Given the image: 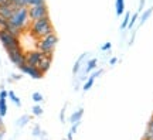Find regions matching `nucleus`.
<instances>
[{
    "label": "nucleus",
    "mask_w": 153,
    "mask_h": 140,
    "mask_svg": "<svg viewBox=\"0 0 153 140\" xmlns=\"http://www.w3.org/2000/svg\"><path fill=\"white\" fill-rule=\"evenodd\" d=\"M0 41L3 44V47L6 48V51L10 48H14V47H20V40L19 37L10 34L6 30H0Z\"/></svg>",
    "instance_id": "obj_5"
},
{
    "label": "nucleus",
    "mask_w": 153,
    "mask_h": 140,
    "mask_svg": "<svg viewBox=\"0 0 153 140\" xmlns=\"http://www.w3.org/2000/svg\"><path fill=\"white\" fill-rule=\"evenodd\" d=\"M145 1H146V0H140V3H139V9H137V13L143 11V7H145Z\"/></svg>",
    "instance_id": "obj_28"
},
{
    "label": "nucleus",
    "mask_w": 153,
    "mask_h": 140,
    "mask_svg": "<svg viewBox=\"0 0 153 140\" xmlns=\"http://www.w3.org/2000/svg\"><path fill=\"white\" fill-rule=\"evenodd\" d=\"M129 20H131V13H125V17H123V20H122V24H120V28H122V30L128 28Z\"/></svg>",
    "instance_id": "obj_16"
},
{
    "label": "nucleus",
    "mask_w": 153,
    "mask_h": 140,
    "mask_svg": "<svg viewBox=\"0 0 153 140\" xmlns=\"http://www.w3.org/2000/svg\"><path fill=\"white\" fill-rule=\"evenodd\" d=\"M116 62H118V58H116V57H114V58H111V61H109V64H111V65H115Z\"/></svg>",
    "instance_id": "obj_33"
},
{
    "label": "nucleus",
    "mask_w": 153,
    "mask_h": 140,
    "mask_svg": "<svg viewBox=\"0 0 153 140\" xmlns=\"http://www.w3.org/2000/svg\"><path fill=\"white\" fill-rule=\"evenodd\" d=\"M51 61H53V55L45 54V55H44V58H43V61L38 64L37 68L41 71L43 74H45V72L50 70V67H51Z\"/></svg>",
    "instance_id": "obj_10"
},
{
    "label": "nucleus",
    "mask_w": 153,
    "mask_h": 140,
    "mask_svg": "<svg viewBox=\"0 0 153 140\" xmlns=\"http://www.w3.org/2000/svg\"><path fill=\"white\" fill-rule=\"evenodd\" d=\"M97 64H98V59L97 58H91L89 61L87 62V68H85V72H91L92 70H95L97 68Z\"/></svg>",
    "instance_id": "obj_13"
},
{
    "label": "nucleus",
    "mask_w": 153,
    "mask_h": 140,
    "mask_svg": "<svg viewBox=\"0 0 153 140\" xmlns=\"http://www.w3.org/2000/svg\"><path fill=\"white\" fill-rule=\"evenodd\" d=\"M30 30H31V34L36 38H41L44 36H48L51 33H54V26L51 23L50 16H45V17H41V19L36 20V21H31Z\"/></svg>",
    "instance_id": "obj_1"
},
{
    "label": "nucleus",
    "mask_w": 153,
    "mask_h": 140,
    "mask_svg": "<svg viewBox=\"0 0 153 140\" xmlns=\"http://www.w3.org/2000/svg\"><path fill=\"white\" fill-rule=\"evenodd\" d=\"M111 48H112V44H111V43H105L104 45L101 47V50H102V51H106V50H111Z\"/></svg>",
    "instance_id": "obj_27"
},
{
    "label": "nucleus",
    "mask_w": 153,
    "mask_h": 140,
    "mask_svg": "<svg viewBox=\"0 0 153 140\" xmlns=\"http://www.w3.org/2000/svg\"><path fill=\"white\" fill-rule=\"evenodd\" d=\"M44 53H41L40 50H34V51H28L26 54V64L33 65V67H38V64L43 61Z\"/></svg>",
    "instance_id": "obj_7"
},
{
    "label": "nucleus",
    "mask_w": 153,
    "mask_h": 140,
    "mask_svg": "<svg viewBox=\"0 0 153 140\" xmlns=\"http://www.w3.org/2000/svg\"><path fill=\"white\" fill-rule=\"evenodd\" d=\"M4 1H7V0H0V4H1V3H4Z\"/></svg>",
    "instance_id": "obj_34"
},
{
    "label": "nucleus",
    "mask_w": 153,
    "mask_h": 140,
    "mask_svg": "<svg viewBox=\"0 0 153 140\" xmlns=\"http://www.w3.org/2000/svg\"><path fill=\"white\" fill-rule=\"evenodd\" d=\"M50 16L48 13V6L45 4V1L41 4H34V6H28V17H30V21H36L41 17Z\"/></svg>",
    "instance_id": "obj_4"
},
{
    "label": "nucleus",
    "mask_w": 153,
    "mask_h": 140,
    "mask_svg": "<svg viewBox=\"0 0 153 140\" xmlns=\"http://www.w3.org/2000/svg\"><path fill=\"white\" fill-rule=\"evenodd\" d=\"M7 95H9V96L11 98V101H13V102H14V103H16L17 106H20V105H22V102H20V99H19V98H17L16 95H14V92H13V91L7 92Z\"/></svg>",
    "instance_id": "obj_21"
},
{
    "label": "nucleus",
    "mask_w": 153,
    "mask_h": 140,
    "mask_svg": "<svg viewBox=\"0 0 153 140\" xmlns=\"http://www.w3.org/2000/svg\"><path fill=\"white\" fill-rule=\"evenodd\" d=\"M57 44H58V37H57L55 33H51L48 36H44V37L38 38L37 50H40V51L44 53V54L53 55L55 47H57Z\"/></svg>",
    "instance_id": "obj_3"
},
{
    "label": "nucleus",
    "mask_w": 153,
    "mask_h": 140,
    "mask_svg": "<svg viewBox=\"0 0 153 140\" xmlns=\"http://www.w3.org/2000/svg\"><path fill=\"white\" fill-rule=\"evenodd\" d=\"M44 3V0H30V6H34V4H41Z\"/></svg>",
    "instance_id": "obj_30"
},
{
    "label": "nucleus",
    "mask_w": 153,
    "mask_h": 140,
    "mask_svg": "<svg viewBox=\"0 0 153 140\" xmlns=\"http://www.w3.org/2000/svg\"><path fill=\"white\" fill-rule=\"evenodd\" d=\"M7 24H9V20L0 16V30H4V28L7 27Z\"/></svg>",
    "instance_id": "obj_23"
},
{
    "label": "nucleus",
    "mask_w": 153,
    "mask_h": 140,
    "mask_svg": "<svg viewBox=\"0 0 153 140\" xmlns=\"http://www.w3.org/2000/svg\"><path fill=\"white\" fill-rule=\"evenodd\" d=\"M146 132L153 137V116L150 118V120L148 122V127H146Z\"/></svg>",
    "instance_id": "obj_22"
},
{
    "label": "nucleus",
    "mask_w": 153,
    "mask_h": 140,
    "mask_svg": "<svg viewBox=\"0 0 153 140\" xmlns=\"http://www.w3.org/2000/svg\"><path fill=\"white\" fill-rule=\"evenodd\" d=\"M14 10H16V6L13 4L11 1H9V0L0 4V16L7 19V20L11 17V14H13V11Z\"/></svg>",
    "instance_id": "obj_9"
},
{
    "label": "nucleus",
    "mask_w": 153,
    "mask_h": 140,
    "mask_svg": "<svg viewBox=\"0 0 153 140\" xmlns=\"http://www.w3.org/2000/svg\"><path fill=\"white\" fill-rule=\"evenodd\" d=\"M78 126H79V122H76V123L72 124L71 130H70V133H68V140H72V136L76 133V129H78Z\"/></svg>",
    "instance_id": "obj_19"
},
{
    "label": "nucleus",
    "mask_w": 153,
    "mask_h": 140,
    "mask_svg": "<svg viewBox=\"0 0 153 140\" xmlns=\"http://www.w3.org/2000/svg\"><path fill=\"white\" fill-rule=\"evenodd\" d=\"M9 1H11L16 7H22V0H9Z\"/></svg>",
    "instance_id": "obj_29"
},
{
    "label": "nucleus",
    "mask_w": 153,
    "mask_h": 140,
    "mask_svg": "<svg viewBox=\"0 0 153 140\" xmlns=\"http://www.w3.org/2000/svg\"><path fill=\"white\" fill-rule=\"evenodd\" d=\"M85 54H87V53H85ZM85 54H82L81 57L78 58V61H76V62H75V65H74V68H72V74H74V75H75L76 72L79 71V67H81V61H82V59H84V57H85Z\"/></svg>",
    "instance_id": "obj_17"
},
{
    "label": "nucleus",
    "mask_w": 153,
    "mask_h": 140,
    "mask_svg": "<svg viewBox=\"0 0 153 140\" xmlns=\"http://www.w3.org/2000/svg\"><path fill=\"white\" fill-rule=\"evenodd\" d=\"M33 113H34V115H37V116H40V115L43 113V109L40 108V106H34V108H33Z\"/></svg>",
    "instance_id": "obj_25"
},
{
    "label": "nucleus",
    "mask_w": 153,
    "mask_h": 140,
    "mask_svg": "<svg viewBox=\"0 0 153 140\" xmlns=\"http://www.w3.org/2000/svg\"><path fill=\"white\" fill-rule=\"evenodd\" d=\"M20 70H22L24 74H27V75H30L31 78H34V79H40V78H43V75H44L37 67H33V65H28V64L22 65Z\"/></svg>",
    "instance_id": "obj_8"
},
{
    "label": "nucleus",
    "mask_w": 153,
    "mask_h": 140,
    "mask_svg": "<svg viewBox=\"0 0 153 140\" xmlns=\"http://www.w3.org/2000/svg\"><path fill=\"white\" fill-rule=\"evenodd\" d=\"M152 13H153V6L150 7V9H148V10L143 11V14L140 16V24H145L146 20H149V17L152 16Z\"/></svg>",
    "instance_id": "obj_14"
},
{
    "label": "nucleus",
    "mask_w": 153,
    "mask_h": 140,
    "mask_svg": "<svg viewBox=\"0 0 153 140\" xmlns=\"http://www.w3.org/2000/svg\"><path fill=\"white\" fill-rule=\"evenodd\" d=\"M30 6V0H22V7H28Z\"/></svg>",
    "instance_id": "obj_31"
},
{
    "label": "nucleus",
    "mask_w": 153,
    "mask_h": 140,
    "mask_svg": "<svg viewBox=\"0 0 153 140\" xmlns=\"http://www.w3.org/2000/svg\"><path fill=\"white\" fill-rule=\"evenodd\" d=\"M115 9H116V16L120 17L125 13V0H116L115 1Z\"/></svg>",
    "instance_id": "obj_11"
},
{
    "label": "nucleus",
    "mask_w": 153,
    "mask_h": 140,
    "mask_svg": "<svg viewBox=\"0 0 153 140\" xmlns=\"http://www.w3.org/2000/svg\"><path fill=\"white\" fill-rule=\"evenodd\" d=\"M137 19H139V13H135V14H132L131 20H129V24H128V28H132V27H133Z\"/></svg>",
    "instance_id": "obj_20"
},
{
    "label": "nucleus",
    "mask_w": 153,
    "mask_h": 140,
    "mask_svg": "<svg viewBox=\"0 0 153 140\" xmlns=\"http://www.w3.org/2000/svg\"><path fill=\"white\" fill-rule=\"evenodd\" d=\"M7 54H9V58H10L11 62L19 68L26 64V54H24L22 47H14V48L7 50Z\"/></svg>",
    "instance_id": "obj_6"
},
{
    "label": "nucleus",
    "mask_w": 153,
    "mask_h": 140,
    "mask_svg": "<svg viewBox=\"0 0 153 140\" xmlns=\"http://www.w3.org/2000/svg\"><path fill=\"white\" fill-rule=\"evenodd\" d=\"M9 23L16 26L20 30L27 28L28 23H30V17H28V7H16V10L13 11L11 17L9 19Z\"/></svg>",
    "instance_id": "obj_2"
},
{
    "label": "nucleus",
    "mask_w": 153,
    "mask_h": 140,
    "mask_svg": "<svg viewBox=\"0 0 153 140\" xmlns=\"http://www.w3.org/2000/svg\"><path fill=\"white\" fill-rule=\"evenodd\" d=\"M102 72H104V71H102V70L95 71V72H92V74H91V78H94V79H95V78H98V76L101 75V74H102Z\"/></svg>",
    "instance_id": "obj_26"
},
{
    "label": "nucleus",
    "mask_w": 153,
    "mask_h": 140,
    "mask_svg": "<svg viewBox=\"0 0 153 140\" xmlns=\"http://www.w3.org/2000/svg\"><path fill=\"white\" fill-rule=\"evenodd\" d=\"M27 120H28V118H27V116H23V118L20 119V126H23V124L26 123Z\"/></svg>",
    "instance_id": "obj_32"
},
{
    "label": "nucleus",
    "mask_w": 153,
    "mask_h": 140,
    "mask_svg": "<svg viewBox=\"0 0 153 140\" xmlns=\"http://www.w3.org/2000/svg\"><path fill=\"white\" fill-rule=\"evenodd\" d=\"M33 101L34 102H41V101H43V95H41V93H40V92H34L33 93Z\"/></svg>",
    "instance_id": "obj_24"
},
{
    "label": "nucleus",
    "mask_w": 153,
    "mask_h": 140,
    "mask_svg": "<svg viewBox=\"0 0 153 140\" xmlns=\"http://www.w3.org/2000/svg\"><path fill=\"white\" fill-rule=\"evenodd\" d=\"M94 82H95V79H94V78H91V76H89V78H88V81L85 82V84H84V86H82V89H84V91H85V92H87V91H89V89L92 88Z\"/></svg>",
    "instance_id": "obj_18"
},
{
    "label": "nucleus",
    "mask_w": 153,
    "mask_h": 140,
    "mask_svg": "<svg viewBox=\"0 0 153 140\" xmlns=\"http://www.w3.org/2000/svg\"><path fill=\"white\" fill-rule=\"evenodd\" d=\"M7 113V106H6V98H0V116L3 118Z\"/></svg>",
    "instance_id": "obj_15"
},
{
    "label": "nucleus",
    "mask_w": 153,
    "mask_h": 140,
    "mask_svg": "<svg viewBox=\"0 0 153 140\" xmlns=\"http://www.w3.org/2000/svg\"><path fill=\"white\" fill-rule=\"evenodd\" d=\"M82 115H84V109H78V110H75V112L71 115V118H70V122H71L72 124L76 123V122H81V118Z\"/></svg>",
    "instance_id": "obj_12"
}]
</instances>
